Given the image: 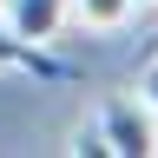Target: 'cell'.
<instances>
[{
	"mask_svg": "<svg viewBox=\"0 0 158 158\" xmlns=\"http://www.w3.org/2000/svg\"><path fill=\"white\" fill-rule=\"evenodd\" d=\"M132 13L138 0H66V27H86V33H118Z\"/></svg>",
	"mask_w": 158,
	"mask_h": 158,
	"instance_id": "obj_4",
	"label": "cell"
},
{
	"mask_svg": "<svg viewBox=\"0 0 158 158\" xmlns=\"http://www.w3.org/2000/svg\"><path fill=\"white\" fill-rule=\"evenodd\" d=\"M138 99H145V106L158 112V59H152V66H145V73H138Z\"/></svg>",
	"mask_w": 158,
	"mask_h": 158,
	"instance_id": "obj_5",
	"label": "cell"
},
{
	"mask_svg": "<svg viewBox=\"0 0 158 158\" xmlns=\"http://www.w3.org/2000/svg\"><path fill=\"white\" fill-rule=\"evenodd\" d=\"M0 73H27V79H46V86H73L79 66L73 59H59L46 46H33V40H20L7 20H0Z\"/></svg>",
	"mask_w": 158,
	"mask_h": 158,
	"instance_id": "obj_2",
	"label": "cell"
},
{
	"mask_svg": "<svg viewBox=\"0 0 158 158\" xmlns=\"http://www.w3.org/2000/svg\"><path fill=\"white\" fill-rule=\"evenodd\" d=\"M66 152H79V158H106V145H99V132H79Z\"/></svg>",
	"mask_w": 158,
	"mask_h": 158,
	"instance_id": "obj_6",
	"label": "cell"
},
{
	"mask_svg": "<svg viewBox=\"0 0 158 158\" xmlns=\"http://www.w3.org/2000/svg\"><path fill=\"white\" fill-rule=\"evenodd\" d=\"M0 20L33 40V46H46V40H59V27H66V0H0Z\"/></svg>",
	"mask_w": 158,
	"mask_h": 158,
	"instance_id": "obj_3",
	"label": "cell"
},
{
	"mask_svg": "<svg viewBox=\"0 0 158 158\" xmlns=\"http://www.w3.org/2000/svg\"><path fill=\"white\" fill-rule=\"evenodd\" d=\"M92 132L106 145V158H152L158 152V112L145 99H106Z\"/></svg>",
	"mask_w": 158,
	"mask_h": 158,
	"instance_id": "obj_1",
	"label": "cell"
}]
</instances>
